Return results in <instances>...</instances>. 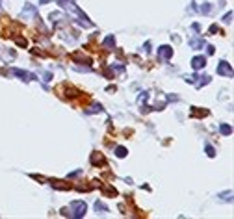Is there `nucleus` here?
<instances>
[{
  "mask_svg": "<svg viewBox=\"0 0 234 219\" xmlns=\"http://www.w3.org/2000/svg\"><path fill=\"white\" fill-rule=\"evenodd\" d=\"M71 208L74 210L73 217H84V213H85V202H82V201H73V202H71Z\"/></svg>",
  "mask_w": 234,
  "mask_h": 219,
  "instance_id": "f257e3e1",
  "label": "nucleus"
},
{
  "mask_svg": "<svg viewBox=\"0 0 234 219\" xmlns=\"http://www.w3.org/2000/svg\"><path fill=\"white\" fill-rule=\"evenodd\" d=\"M171 56H173L171 47H160V48H158V58H160V62H167Z\"/></svg>",
  "mask_w": 234,
  "mask_h": 219,
  "instance_id": "f03ea898",
  "label": "nucleus"
},
{
  "mask_svg": "<svg viewBox=\"0 0 234 219\" xmlns=\"http://www.w3.org/2000/svg\"><path fill=\"white\" fill-rule=\"evenodd\" d=\"M217 73H219L221 76H232V67L227 62H219V65H217Z\"/></svg>",
  "mask_w": 234,
  "mask_h": 219,
  "instance_id": "7ed1b4c3",
  "label": "nucleus"
},
{
  "mask_svg": "<svg viewBox=\"0 0 234 219\" xmlns=\"http://www.w3.org/2000/svg\"><path fill=\"white\" fill-rule=\"evenodd\" d=\"M11 73H13L15 76H19V78H22L24 82H28V80H34V78H35L34 74H30V73H26V71H21V69H13Z\"/></svg>",
  "mask_w": 234,
  "mask_h": 219,
  "instance_id": "20e7f679",
  "label": "nucleus"
},
{
  "mask_svg": "<svg viewBox=\"0 0 234 219\" xmlns=\"http://www.w3.org/2000/svg\"><path fill=\"white\" fill-rule=\"evenodd\" d=\"M191 65H193V69H195V71H199V69H202L206 65V59L202 58V56H197V58L191 59Z\"/></svg>",
  "mask_w": 234,
  "mask_h": 219,
  "instance_id": "39448f33",
  "label": "nucleus"
},
{
  "mask_svg": "<svg viewBox=\"0 0 234 219\" xmlns=\"http://www.w3.org/2000/svg\"><path fill=\"white\" fill-rule=\"evenodd\" d=\"M91 164H95V165H104V156L100 154V152H95V154L91 156Z\"/></svg>",
  "mask_w": 234,
  "mask_h": 219,
  "instance_id": "423d86ee",
  "label": "nucleus"
},
{
  "mask_svg": "<svg viewBox=\"0 0 234 219\" xmlns=\"http://www.w3.org/2000/svg\"><path fill=\"white\" fill-rule=\"evenodd\" d=\"M190 47H191V48H197V50H199L201 47H205V39H201V37H195V39H191V41H190Z\"/></svg>",
  "mask_w": 234,
  "mask_h": 219,
  "instance_id": "0eeeda50",
  "label": "nucleus"
},
{
  "mask_svg": "<svg viewBox=\"0 0 234 219\" xmlns=\"http://www.w3.org/2000/svg\"><path fill=\"white\" fill-rule=\"evenodd\" d=\"M113 45H115V39H113V35H108V37L104 39V47H108V48H113Z\"/></svg>",
  "mask_w": 234,
  "mask_h": 219,
  "instance_id": "6e6552de",
  "label": "nucleus"
},
{
  "mask_svg": "<svg viewBox=\"0 0 234 219\" xmlns=\"http://www.w3.org/2000/svg\"><path fill=\"white\" fill-rule=\"evenodd\" d=\"M230 132H232V128L228 125H221V134L223 136H230Z\"/></svg>",
  "mask_w": 234,
  "mask_h": 219,
  "instance_id": "1a4fd4ad",
  "label": "nucleus"
},
{
  "mask_svg": "<svg viewBox=\"0 0 234 219\" xmlns=\"http://www.w3.org/2000/svg\"><path fill=\"white\" fill-rule=\"evenodd\" d=\"M95 210H99L100 213H104V212H108V208H106L102 202H95Z\"/></svg>",
  "mask_w": 234,
  "mask_h": 219,
  "instance_id": "9d476101",
  "label": "nucleus"
},
{
  "mask_svg": "<svg viewBox=\"0 0 234 219\" xmlns=\"http://www.w3.org/2000/svg\"><path fill=\"white\" fill-rule=\"evenodd\" d=\"M115 154L119 156V158H123V156H126V149L125 147H117V150H115Z\"/></svg>",
  "mask_w": 234,
  "mask_h": 219,
  "instance_id": "9b49d317",
  "label": "nucleus"
},
{
  "mask_svg": "<svg viewBox=\"0 0 234 219\" xmlns=\"http://www.w3.org/2000/svg\"><path fill=\"white\" fill-rule=\"evenodd\" d=\"M221 201H228V202H230V201H232V191H228V193H221Z\"/></svg>",
  "mask_w": 234,
  "mask_h": 219,
  "instance_id": "f8f14e48",
  "label": "nucleus"
},
{
  "mask_svg": "<svg viewBox=\"0 0 234 219\" xmlns=\"http://www.w3.org/2000/svg\"><path fill=\"white\" fill-rule=\"evenodd\" d=\"M206 154H208V156H214V154H216V150L212 149V145H206Z\"/></svg>",
  "mask_w": 234,
  "mask_h": 219,
  "instance_id": "ddd939ff",
  "label": "nucleus"
},
{
  "mask_svg": "<svg viewBox=\"0 0 234 219\" xmlns=\"http://www.w3.org/2000/svg\"><path fill=\"white\" fill-rule=\"evenodd\" d=\"M206 52H208V54H214V52H216V48H214L212 45H208V47H206Z\"/></svg>",
  "mask_w": 234,
  "mask_h": 219,
  "instance_id": "4468645a",
  "label": "nucleus"
},
{
  "mask_svg": "<svg viewBox=\"0 0 234 219\" xmlns=\"http://www.w3.org/2000/svg\"><path fill=\"white\" fill-rule=\"evenodd\" d=\"M230 17H232V11H228V13L225 15V19H223V21H225V22H228V21H230Z\"/></svg>",
  "mask_w": 234,
  "mask_h": 219,
  "instance_id": "2eb2a0df",
  "label": "nucleus"
}]
</instances>
